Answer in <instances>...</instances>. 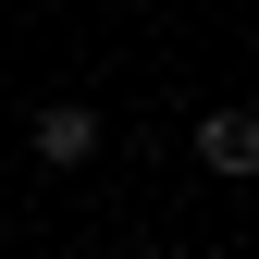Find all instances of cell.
<instances>
[{"mask_svg": "<svg viewBox=\"0 0 259 259\" xmlns=\"http://www.w3.org/2000/svg\"><path fill=\"white\" fill-rule=\"evenodd\" d=\"M198 173H222V185H259V111H198Z\"/></svg>", "mask_w": 259, "mask_h": 259, "instance_id": "obj_2", "label": "cell"}, {"mask_svg": "<svg viewBox=\"0 0 259 259\" xmlns=\"http://www.w3.org/2000/svg\"><path fill=\"white\" fill-rule=\"evenodd\" d=\"M25 148H37L50 173H87V160H99V111H87V99H37V123H25Z\"/></svg>", "mask_w": 259, "mask_h": 259, "instance_id": "obj_1", "label": "cell"}, {"mask_svg": "<svg viewBox=\"0 0 259 259\" xmlns=\"http://www.w3.org/2000/svg\"><path fill=\"white\" fill-rule=\"evenodd\" d=\"M111 259H173V247H148V235H136V247H111Z\"/></svg>", "mask_w": 259, "mask_h": 259, "instance_id": "obj_3", "label": "cell"}]
</instances>
